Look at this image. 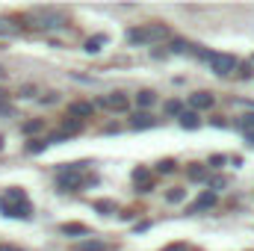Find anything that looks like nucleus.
<instances>
[{"label": "nucleus", "instance_id": "obj_17", "mask_svg": "<svg viewBox=\"0 0 254 251\" xmlns=\"http://www.w3.org/2000/svg\"><path fill=\"white\" fill-rule=\"evenodd\" d=\"M95 210L104 213V216H110V213H116V204L113 201H95Z\"/></svg>", "mask_w": 254, "mask_h": 251}, {"label": "nucleus", "instance_id": "obj_25", "mask_svg": "<svg viewBox=\"0 0 254 251\" xmlns=\"http://www.w3.org/2000/svg\"><path fill=\"white\" fill-rule=\"evenodd\" d=\"M163 251H187V246L184 243H172V246H166Z\"/></svg>", "mask_w": 254, "mask_h": 251}, {"label": "nucleus", "instance_id": "obj_18", "mask_svg": "<svg viewBox=\"0 0 254 251\" xmlns=\"http://www.w3.org/2000/svg\"><path fill=\"white\" fill-rule=\"evenodd\" d=\"M237 127H240V130H254V113H249V116H243V119L237 122Z\"/></svg>", "mask_w": 254, "mask_h": 251}, {"label": "nucleus", "instance_id": "obj_1", "mask_svg": "<svg viewBox=\"0 0 254 251\" xmlns=\"http://www.w3.org/2000/svg\"><path fill=\"white\" fill-rule=\"evenodd\" d=\"M0 210H3V216H9V219H30L33 216V207H30V201H27V192L18 187L6 189V195L0 198Z\"/></svg>", "mask_w": 254, "mask_h": 251}, {"label": "nucleus", "instance_id": "obj_20", "mask_svg": "<svg viewBox=\"0 0 254 251\" xmlns=\"http://www.w3.org/2000/svg\"><path fill=\"white\" fill-rule=\"evenodd\" d=\"M172 51H175V54H187V51H192V48L184 42V39H175V42H172Z\"/></svg>", "mask_w": 254, "mask_h": 251}, {"label": "nucleus", "instance_id": "obj_3", "mask_svg": "<svg viewBox=\"0 0 254 251\" xmlns=\"http://www.w3.org/2000/svg\"><path fill=\"white\" fill-rule=\"evenodd\" d=\"M201 57L207 60V65H210L219 77H225V74H231V71L237 68V60L228 57V54H201Z\"/></svg>", "mask_w": 254, "mask_h": 251}, {"label": "nucleus", "instance_id": "obj_14", "mask_svg": "<svg viewBox=\"0 0 254 251\" xmlns=\"http://www.w3.org/2000/svg\"><path fill=\"white\" fill-rule=\"evenodd\" d=\"M71 116H92V104H71Z\"/></svg>", "mask_w": 254, "mask_h": 251}, {"label": "nucleus", "instance_id": "obj_13", "mask_svg": "<svg viewBox=\"0 0 254 251\" xmlns=\"http://www.w3.org/2000/svg\"><path fill=\"white\" fill-rule=\"evenodd\" d=\"M104 42H107V36H95V39H89V42H86V51H89V54H98Z\"/></svg>", "mask_w": 254, "mask_h": 251}, {"label": "nucleus", "instance_id": "obj_15", "mask_svg": "<svg viewBox=\"0 0 254 251\" xmlns=\"http://www.w3.org/2000/svg\"><path fill=\"white\" fill-rule=\"evenodd\" d=\"M136 104H139V107H151V104H154V92H148V89L139 92V95H136Z\"/></svg>", "mask_w": 254, "mask_h": 251}, {"label": "nucleus", "instance_id": "obj_21", "mask_svg": "<svg viewBox=\"0 0 254 251\" xmlns=\"http://www.w3.org/2000/svg\"><path fill=\"white\" fill-rule=\"evenodd\" d=\"M172 169H175V160H160L157 163V172H163V175H169Z\"/></svg>", "mask_w": 254, "mask_h": 251}, {"label": "nucleus", "instance_id": "obj_11", "mask_svg": "<svg viewBox=\"0 0 254 251\" xmlns=\"http://www.w3.org/2000/svg\"><path fill=\"white\" fill-rule=\"evenodd\" d=\"M80 127H83L80 125V119H65L63 122V136L65 133H68V136H71V133H80Z\"/></svg>", "mask_w": 254, "mask_h": 251}, {"label": "nucleus", "instance_id": "obj_5", "mask_svg": "<svg viewBox=\"0 0 254 251\" xmlns=\"http://www.w3.org/2000/svg\"><path fill=\"white\" fill-rule=\"evenodd\" d=\"M101 104H104V107H110V110H119V113H125V110H127V98H125V95H119V92H116V95H110V98H104Z\"/></svg>", "mask_w": 254, "mask_h": 251}, {"label": "nucleus", "instance_id": "obj_27", "mask_svg": "<svg viewBox=\"0 0 254 251\" xmlns=\"http://www.w3.org/2000/svg\"><path fill=\"white\" fill-rule=\"evenodd\" d=\"M0 251H21V249H12V246H0Z\"/></svg>", "mask_w": 254, "mask_h": 251}, {"label": "nucleus", "instance_id": "obj_10", "mask_svg": "<svg viewBox=\"0 0 254 251\" xmlns=\"http://www.w3.org/2000/svg\"><path fill=\"white\" fill-rule=\"evenodd\" d=\"M181 125L190 127V130H195V127H201V119H198L195 113H181Z\"/></svg>", "mask_w": 254, "mask_h": 251}, {"label": "nucleus", "instance_id": "obj_12", "mask_svg": "<svg viewBox=\"0 0 254 251\" xmlns=\"http://www.w3.org/2000/svg\"><path fill=\"white\" fill-rule=\"evenodd\" d=\"M187 178L190 181H207V169L204 166H192L190 172H187Z\"/></svg>", "mask_w": 254, "mask_h": 251}, {"label": "nucleus", "instance_id": "obj_7", "mask_svg": "<svg viewBox=\"0 0 254 251\" xmlns=\"http://www.w3.org/2000/svg\"><path fill=\"white\" fill-rule=\"evenodd\" d=\"M130 125L136 127V130H145V127H157V119H154V116H148V113H136Z\"/></svg>", "mask_w": 254, "mask_h": 251}, {"label": "nucleus", "instance_id": "obj_19", "mask_svg": "<svg viewBox=\"0 0 254 251\" xmlns=\"http://www.w3.org/2000/svg\"><path fill=\"white\" fill-rule=\"evenodd\" d=\"M80 251H107V246H104V243H98V240H92V243H83Z\"/></svg>", "mask_w": 254, "mask_h": 251}, {"label": "nucleus", "instance_id": "obj_2", "mask_svg": "<svg viewBox=\"0 0 254 251\" xmlns=\"http://www.w3.org/2000/svg\"><path fill=\"white\" fill-rule=\"evenodd\" d=\"M169 36V30L163 27V24H148V27H133V30H127V42L130 45H151V42H160V39H166Z\"/></svg>", "mask_w": 254, "mask_h": 251}, {"label": "nucleus", "instance_id": "obj_22", "mask_svg": "<svg viewBox=\"0 0 254 251\" xmlns=\"http://www.w3.org/2000/svg\"><path fill=\"white\" fill-rule=\"evenodd\" d=\"M166 113H169V116H178V113H181V101H169V104H166Z\"/></svg>", "mask_w": 254, "mask_h": 251}, {"label": "nucleus", "instance_id": "obj_28", "mask_svg": "<svg viewBox=\"0 0 254 251\" xmlns=\"http://www.w3.org/2000/svg\"><path fill=\"white\" fill-rule=\"evenodd\" d=\"M0 145H3V142H0Z\"/></svg>", "mask_w": 254, "mask_h": 251}, {"label": "nucleus", "instance_id": "obj_24", "mask_svg": "<svg viewBox=\"0 0 254 251\" xmlns=\"http://www.w3.org/2000/svg\"><path fill=\"white\" fill-rule=\"evenodd\" d=\"M225 184H228V178H213V181H210V187L213 189H222Z\"/></svg>", "mask_w": 254, "mask_h": 251}, {"label": "nucleus", "instance_id": "obj_16", "mask_svg": "<svg viewBox=\"0 0 254 251\" xmlns=\"http://www.w3.org/2000/svg\"><path fill=\"white\" fill-rule=\"evenodd\" d=\"M51 142H45V139H33V142H27V151L30 154H39V151H45Z\"/></svg>", "mask_w": 254, "mask_h": 251}, {"label": "nucleus", "instance_id": "obj_6", "mask_svg": "<svg viewBox=\"0 0 254 251\" xmlns=\"http://www.w3.org/2000/svg\"><path fill=\"white\" fill-rule=\"evenodd\" d=\"M213 204H216V195H213V192H204V195L190 207V213H201V210H207V207H213Z\"/></svg>", "mask_w": 254, "mask_h": 251}, {"label": "nucleus", "instance_id": "obj_26", "mask_svg": "<svg viewBox=\"0 0 254 251\" xmlns=\"http://www.w3.org/2000/svg\"><path fill=\"white\" fill-rule=\"evenodd\" d=\"M0 33H15V27H9L6 21H0Z\"/></svg>", "mask_w": 254, "mask_h": 251}, {"label": "nucleus", "instance_id": "obj_23", "mask_svg": "<svg viewBox=\"0 0 254 251\" xmlns=\"http://www.w3.org/2000/svg\"><path fill=\"white\" fill-rule=\"evenodd\" d=\"M36 130H42V122H27L24 125V133H36Z\"/></svg>", "mask_w": 254, "mask_h": 251}, {"label": "nucleus", "instance_id": "obj_8", "mask_svg": "<svg viewBox=\"0 0 254 251\" xmlns=\"http://www.w3.org/2000/svg\"><path fill=\"white\" fill-rule=\"evenodd\" d=\"M60 231H63L65 237H86V234H89V228H86V225H80V222H71V225H63Z\"/></svg>", "mask_w": 254, "mask_h": 251}, {"label": "nucleus", "instance_id": "obj_4", "mask_svg": "<svg viewBox=\"0 0 254 251\" xmlns=\"http://www.w3.org/2000/svg\"><path fill=\"white\" fill-rule=\"evenodd\" d=\"M190 107L192 110H210L213 107V95L210 92H195V95H190Z\"/></svg>", "mask_w": 254, "mask_h": 251}, {"label": "nucleus", "instance_id": "obj_9", "mask_svg": "<svg viewBox=\"0 0 254 251\" xmlns=\"http://www.w3.org/2000/svg\"><path fill=\"white\" fill-rule=\"evenodd\" d=\"M184 198H187V189L184 187H172L169 192H166V201H169V204H181Z\"/></svg>", "mask_w": 254, "mask_h": 251}]
</instances>
